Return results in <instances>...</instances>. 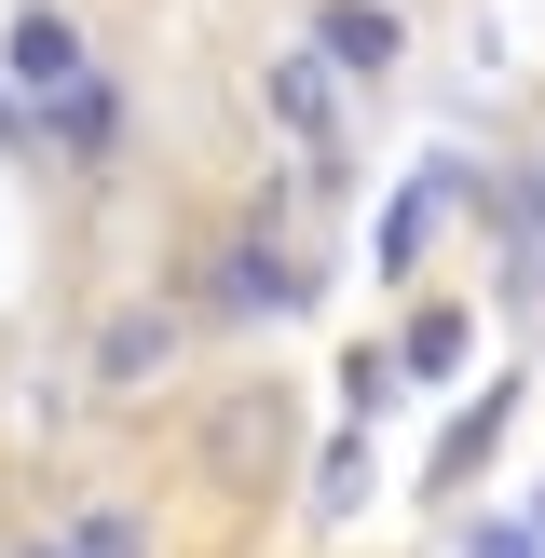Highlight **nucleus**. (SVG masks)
Returning <instances> with one entry per match:
<instances>
[{"mask_svg": "<svg viewBox=\"0 0 545 558\" xmlns=\"http://www.w3.org/2000/svg\"><path fill=\"white\" fill-rule=\"evenodd\" d=\"M450 205H463V163H409V191L382 205V272H409V259H423Z\"/></svg>", "mask_w": 545, "mask_h": 558, "instance_id": "3", "label": "nucleus"}, {"mask_svg": "<svg viewBox=\"0 0 545 558\" xmlns=\"http://www.w3.org/2000/svg\"><path fill=\"white\" fill-rule=\"evenodd\" d=\"M314 54H327V69H354V82H382V69H396V14H382V0H327V14H314Z\"/></svg>", "mask_w": 545, "mask_h": 558, "instance_id": "4", "label": "nucleus"}, {"mask_svg": "<svg viewBox=\"0 0 545 558\" xmlns=\"http://www.w3.org/2000/svg\"><path fill=\"white\" fill-rule=\"evenodd\" d=\"M314 505H327V518L368 505V436H341V450H327V490H314Z\"/></svg>", "mask_w": 545, "mask_h": 558, "instance_id": "10", "label": "nucleus"}, {"mask_svg": "<svg viewBox=\"0 0 545 558\" xmlns=\"http://www.w3.org/2000/svg\"><path fill=\"white\" fill-rule=\"evenodd\" d=\"M82 558H136V518H82Z\"/></svg>", "mask_w": 545, "mask_h": 558, "instance_id": "13", "label": "nucleus"}, {"mask_svg": "<svg viewBox=\"0 0 545 558\" xmlns=\"http://www.w3.org/2000/svg\"><path fill=\"white\" fill-rule=\"evenodd\" d=\"M259 109L287 123L300 178H341V109H327V54H272V69H259Z\"/></svg>", "mask_w": 545, "mask_h": 558, "instance_id": "1", "label": "nucleus"}, {"mask_svg": "<svg viewBox=\"0 0 545 558\" xmlns=\"http://www.w3.org/2000/svg\"><path fill=\"white\" fill-rule=\"evenodd\" d=\"M505 423H518V381H491V396L463 409L450 436H436V463H423V490H463V477H477V463H491V436H505Z\"/></svg>", "mask_w": 545, "mask_h": 558, "instance_id": "5", "label": "nucleus"}, {"mask_svg": "<svg viewBox=\"0 0 545 558\" xmlns=\"http://www.w3.org/2000/svg\"><path fill=\"white\" fill-rule=\"evenodd\" d=\"M0 69H14V96H27V109H55L69 82H96V54H82V27H69V14H14Z\"/></svg>", "mask_w": 545, "mask_h": 558, "instance_id": "2", "label": "nucleus"}, {"mask_svg": "<svg viewBox=\"0 0 545 558\" xmlns=\"http://www.w3.org/2000/svg\"><path fill=\"white\" fill-rule=\"evenodd\" d=\"M463 558H545V505L532 518H463Z\"/></svg>", "mask_w": 545, "mask_h": 558, "instance_id": "9", "label": "nucleus"}, {"mask_svg": "<svg viewBox=\"0 0 545 558\" xmlns=\"http://www.w3.org/2000/svg\"><path fill=\"white\" fill-rule=\"evenodd\" d=\"M396 368H409V381H450V368H463V314H409Z\"/></svg>", "mask_w": 545, "mask_h": 558, "instance_id": "8", "label": "nucleus"}, {"mask_svg": "<svg viewBox=\"0 0 545 558\" xmlns=\"http://www.w3.org/2000/svg\"><path fill=\"white\" fill-rule=\"evenodd\" d=\"M396 381H409V368H396V354H354V368H341V396H354V423H368V409H382V396H396Z\"/></svg>", "mask_w": 545, "mask_h": 558, "instance_id": "12", "label": "nucleus"}, {"mask_svg": "<svg viewBox=\"0 0 545 558\" xmlns=\"http://www.w3.org/2000/svg\"><path fill=\"white\" fill-rule=\"evenodd\" d=\"M41 123H55V150H69V163H109V150H123V96H109V82H69Z\"/></svg>", "mask_w": 545, "mask_h": 558, "instance_id": "6", "label": "nucleus"}, {"mask_svg": "<svg viewBox=\"0 0 545 558\" xmlns=\"http://www.w3.org/2000/svg\"><path fill=\"white\" fill-rule=\"evenodd\" d=\"M27 558H82V545H27Z\"/></svg>", "mask_w": 545, "mask_h": 558, "instance_id": "14", "label": "nucleus"}, {"mask_svg": "<svg viewBox=\"0 0 545 558\" xmlns=\"http://www.w3.org/2000/svg\"><path fill=\"white\" fill-rule=\"evenodd\" d=\"M218 300H232V314H287V272H272V245H232V259H218Z\"/></svg>", "mask_w": 545, "mask_h": 558, "instance_id": "7", "label": "nucleus"}, {"mask_svg": "<svg viewBox=\"0 0 545 558\" xmlns=\"http://www.w3.org/2000/svg\"><path fill=\"white\" fill-rule=\"evenodd\" d=\"M164 341H178V327H164V314H123V327H109V381H136V368H150Z\"/></svg>", "mask_w": 545, "mask_h": 558, "instance_id": "11", "label": "nucleus"}]
</instances>
